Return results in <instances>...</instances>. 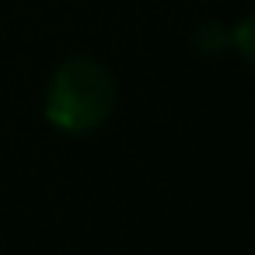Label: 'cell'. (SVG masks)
I'll use <instances>...</instances> for the list:
<instances>
[{"label": "cell", "instance_id": "2", "mask_svg": "<svg viewBox=\"0 0 255 255\" xmlns=\"http://www.w3.org/2000/svg\"><path fill=\"white\" fill-rule=\"evenodd\" d=\"M248 32H252V21H241V28H238V42H241V56H245V60H252V49H248Z\"/></svg>", "mask_w": 255, "mask_h": 255}, {"label": "cell", "instance_id": "1", "mask_svg": "<svg viewBox=\"0 0 255 255\" xmlns=\"http://www.w3.org/2000/svg\"><path fill=\"white\" fill-rule=\"evenodd\" d=\"M116 109V77L91 56L67 60L46 91V123L63 133H95Z\"/></svg>", "mask_w": 255, "mask_h": 255}]
</instances>
